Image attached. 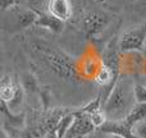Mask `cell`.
<instances>
[{
    "instance_id": "1",
    "label": "cell",
    "mask_w": 146,
    "mask_h": 138,
    "mask_svg": "<svg viewBox=\"0 0 146 138\" xmlns=\"http://www.w3.org/2000/svg\"><path fill=\"white\" fill-rule=\"evenodd\" d=\"M32 48L50 72H53L58 78L72 83L81 82L72 58L56 45L44 40H36L32 42Z\"/></svg>"
},
{
    "instance_id": "2",
    "label": "cell",
    "mask_w": 146,
    "mask_h": 138,
    "mask_svg": "<svg viewBox=\"0 0 146 138\" xmlns=\"http://www.w3.org/2000/svg\"><path fill=\"white\" fill-rule=\"evenodd\" d=\"M135 85L128 78H118L103 102V110L110 120H122L136 105Z\"/></svg>"
},
{
    "instance_id": "3",
    "label": "cell",
    "mask_w": 146,
    "mask_h": 138,
    "mask_svg": "<svg viewBox=\"0 0 146 138\" xmlns=\"http://www.w3.org/2000/svg\"><path fill=\"white\" fill-rule=\"evenodd\" d=\"M3 13L5 14L3 19V28L8 31L27 30L28 27L35 26L38 17V10L31 7H23V5L10 8L9 10Z\"/></svg>"
},
{
    "instance_id": "4",
    "label": "cell",
    "mask_w": 146,
    "mask_h": 138,
    "mask_svg": "<svg viewBox=\"0 0 146 138\" xmlns=\"http://www.w3.org/2000/svg\"><path fill=\"white\" fill-rule=\"evenodd\" d=\"M146 42V22L136 27H129L122 32L118 38L122 53L142 51Z\"/></svg>"
},
{
    "instance_id": "5",
    "label": "cell",
    "mask_w": 146,
    "mask_h": 138,
    "mask_svg": "<svg viewBox=\"0 0 146 138\" xmlns=\"http://www.w3.org/2000/svg\"><path fill=\"white\" fill-rule=\"evenodd\" d=\"M110 22V17L104 12H90L82 19V30L87 38L99 36Z\"/></svg>"
},
{
    "instance_id": "6",
    "label": "cell",
    "mask_w": 146,
    "mask_h": 138,
    "mask_svg": "<svg viewBox=\"0 0 146 138\" xmlns=\"http://www.w3.org/2000/svg\"><path fill=\"white\" fill-rule=\"evenodd\" d=\"M96 127L94 125L90 115L86 113H82L80 110L74 111V120H73L71 128L66 138H82L88 134H91L95 131Z\"/></svg>"
},
{
    "instance_id": "7",
    "label": "cell",
    "mask_w": 146,
    "mask_h": 138,
    "mask_svg": "<svg viewBox=\"0 0 146 138\" xmlns=\"http://www.w3.org/2000/svg\"><path fill=\"white\" fill-rule=\"evenodd\" d=\"M100 129L103 133L114 134V136H118L121 138H137V136L133 132V128L129 127L123 119L122 120H110V119H108Z\"/></svg>"
},
{
    "instance_id": "8",
    "label": "cell",
    "mask_w": 146,
    "mask_h": 138,
    "mask_svg": "<svg viewBox=\"0 0 146 138\" xmlns=\"http://www.w3.org/2000/svg\"><path fill=\"white\" fill-rule=\"evenodd\" d=\"M46 12L58 19L67 22L72 17V4L69 0H48Z\"/></svg>"
},
{
    "instance_id": "9",
    "label": "cell",
    "mask_w": 146,
    "mask_h": 138,
    "mask_svg": "<svg viewBox=\"0 0 146 138\" xmlns=\"http://www.w3.org/2000/svg\"><path fill=\"white\" fill-rule=\"evenodd\" d=\"M35 27L45 28V30L50 31L53 33H60L64 28V22L53 17L48 12H38V17L35 23Z\"/></svg>"
},
{
    "instance_id": "10",
    "label": "cell",
    "mask_w": 146,
    "mask_h": 138,
    "mask_svg": "<svg viewBox=\"0 0 146 138\" xmlns=\"http://www.w3.org/2000/svg\"><path fill=\"white\" fill-rule=\"evenodd\" d=\"M19 87V82H14L10 75H4L0 82V101L9 104L14 98Z\"/></svg>"
},
{
    "instance_id": "11",
    "label": "cell",
    "mask_w": 146,
    "mask_h": 138,
    "mask_svg": "<svg viewBox=\"0 0 146 138\" xmlns=\"http://www.w3.org/2000/svg\"><path fill=\"white\" fill-rule=\"evenodd\" d=\"M123 120L126 121L129 127H132V128H133L136 124L146 120V102L136 104Z\"/></svg>"
},
{
    "instance_id": "12",
    "label": "cell",
    "mask_w": 146,
    "mask_h": 138,
    "mask_svg": "<svg viewBox=\"0 0 146 138\" xmlns=\"http://www.w3.org/2000/svg\"><path fill=\"white\" fill-rule=\"evenodd\" d=\"M73 120H74V111H68V113L62 118V120L59 121L58 127H56V133H58L59 138H66Z\"/></svg>"
},
{
    "instance_id": "13",
    "label": "cell",
    "mask_w": 146,
    "mask_h": 138,
    "mask_svg": "<svg viewBox=\"0 0 146 138\" xmlns=\"http://www.w3.org/2000/svg\"><path fill=\"white\" fill-rule=\"evenodd\" d=\"M21 85H22L25 92L35 93V92L38 91L37 79L35 78V75H33L32 73H23L22 79H21Z\"/></svg>"
},
{
    "instance_id": "14",
    "label": "cell",
    "mask_w": 146,
    "mask_h": 138,
    "mask_svg": "<svg viewBox=\"0 0 146 138\" xmlns=\"http://www.w3.org/2000/svg\"><path fill=\"white\" fill-rule=\"evenodd\" d=\"M88 115H90L91 120H92L94 125H95L96 128H101V127H103V124L108 120V116H106L105 111L103 110V108L96 109V110L91 111Z\"/></svg>"
},
{
    "instance_id": "15",
    "label": "cell",
    "mask_w": 146,
    "mask_h": 138,
    "mask_svg": "<svg viewBox=\"0 0 146 138\" xmlns=\"http://www.w3.org/2000/svg\"><path fill=\"white\" fill-rule=\"evenodd\" d=\"M135 97H136L137 104L146 102V85H142V83L135 85Z\"/></svg>"
},
{
    "instance_id": "16",
    "label": "cell",
    "mask_w": 146,
    "mask_h": 138,
    "mask_svg": "<svg viewBox=\"0 0 146 138\" xmlns=\"http://www.w3.org/2000/svg\"><path fill=\"white\" fill-rule=\"evenodd\" d=\"M19 138H44V134L38 128H28L21 133Z\"/></svg>"
},
{
    "instance_id": "17",
    "label": "cell",
    "mask_w": 146,
    "mask_h": 138,
    "mask_svg": "<svg viewBox=\"0 0 146 138\" xmlns=\"http://www.w3.org/2000/svg\"><path fill=\"white\" fill-rule=\"evenodd\" d=\"M21 4V0H0V8H1V12H7L10 8L18 7Z\"/></svg>"
},
{
    "instance_id": "18",
    "label": "cell",
    "mask_w": 146,
    "mask_h": 138,
    "mask_svg": "<svg viewBox=\"0 0 146 138\" xmlns=\"http://www.w3.org/2000/svg\"><path fill=\"white\" fill-rule=\"evenodd\" d=\"M133 132L137 136V138H146V120L136 124L133 127Z\"/></svg>"
},
{
    "instance_id": "19",
    "label": "cell",
    "mask_w": 146,
    "mask_h": 138,
    "mask_svg": "<svg viewBox=\"0 0 146 138\" xmlns=\"http://www.w3.org/2000/svg\"><path fill=\"white\" fill-rule=\"evenodd\" d=\"M27 1V4L30 5L31 8H33V9H36V8H38V7H41V5L44 4V3L46 1V0H26ZM37 10V9H36Z\"/></svg>"
},
{
    "instance_id": "20",
    "label": "cell",
    "mask_w": 146,
    "mask_h": 138,
    "mask_svg": "<svg viewBox=\"0 0 146 138\" xmlns=\"http://www.w3.org/2000/svg\"><path fill=\"white\" fill-rule=\"evenodd\" d=\"M44 138H59L58 137V133H56V129H54V131L49 132V133H46Z\"/></svg>"
},
{
    "instance_id": "21",
    "label": "cell",
    "mask_w": 146,
    "mask_h": 138,
    "mask_svg": "<svg viewBox=\"0 0 146 138\" xmlns=\"http://www.w3.org/2000/svg\"><path fill=\"white\" fill-rule=\"evenodd\" d=\"M0 138H10L9 134L7 133V131H5L4 128H1V136H0Z\"/></svg>"
}]
</instances>
